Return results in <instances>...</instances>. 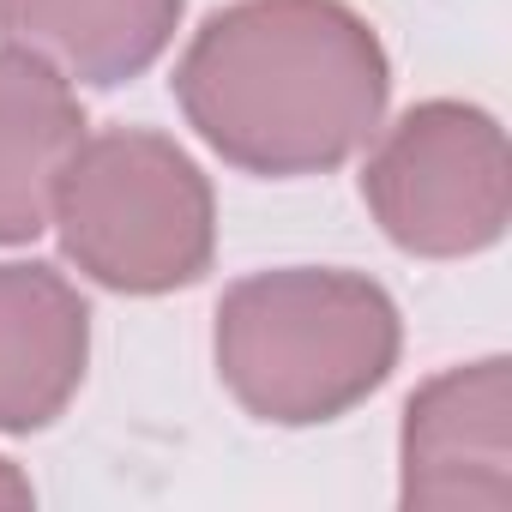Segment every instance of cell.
Listing matches in <instances>:
<instances>
[{
	"label": "cell",
	"mask_w": 512,
	"mask_h": 512,
	"mask_svg": "<svg viewBox=\"0 0 512 512\" xmlns=\"http://www.w3.org/2000/svg\"><path fill=\"white\" fill-rule=\"evenodd\" d=\"M49 223L61 229L67 260L121 296L187 290L211 272L217 253L211 181L151 127L85 133L61 169Z\"/></svg>",
	"instance_id": "3"
},
{
	"label": "cell",
	"mask_w": 512,
	"mask_h": 512,
	"mask_svg": "<svg viewBox=\"0 0 512 512\" xmlns=\"http://www.w3.org/2000/svg\"><path fill=\"white\" fill-rule=\"evenodd\" d=\"M362 199L386 241L416 260H470L494 247L512 217L500 121L458 97L404 109L362 163Z\"/></svg>",
	"instance_id": "4"
},
{
	"label": "cell",
	"mask_w": 512,
	"mask_h": 512,
	"mask_svg": "<svg viewBox=\"0 0 512 512\" xmlns=\"http://www.w3.org/2000/svg\"><path fill=\"white\" fill-rule=\"evenodd\" d=\"M31 500H37L31 476H25L19 464H7V458H0V506H31Z\"/></svg>",
	"instance_id": "9"
},
{
	"label": "cell",
	"mask_w": 512,
	"mask_h": 512,
	"mask_svg": "<svg viewBox=\"0 0 512 512\" xmlns=\"http://www.w3.org/2000/svg\"><path fill=\"white\" fill-rule=\"evenodd\" d=\"M91 362V308L85 296L37 260L0 266V434L49 428Z\"/></svg>",
	"instance_id": "6"
},
{
	"label": "cell",
	"mask_w": 512,
	"mask_h": 512,
	"mask_svg": "<svg viewBox=\"0 0 512 512\" xmlns=\"http://www.w3.org/2000/svg\"><path fill=\"white\" fill-rule=\"evenodd\" d=\"M392 296L338 266L253 272L217 302V374L247 416L272 428H314L350 416L398 368Z\"/></svg>",
	"instance_id": "2"
},
{
	"label": "cell",
	"mask_w": 512,
	"mask_h": 512,
	"mask_svg": "<svg viewBox=\"0 0 512 512\" xmlns=\"http://www.w3.org/2000/svg\"><path fill=\"white\" fill-rule=\"evenodd\" d=\"M512 362L482 356L464 368L434 374L404 404V440H398V500L416 512L428 506H482L500 512L512 500Z\"/></svg>",
	"instance_id": "5"
},
{
	"label": "cell",
	"mask_w": 512,
	"mask_h": 512,
	"mask_svg": "<svg viewBox=\"0 0 512 512\" xmlns=\"http://www.w3.org/2000/svg\"><path fill=\"white\" fill-rule=\"evenodd\" d=\"M85 139L73 85L37 55L0 43V247L49 229L67 157Z\"/></svg>",
	"instance_id": "8"
},
{
	"label": "cell",
	"mask_w": 512,
	"mask_h": 512,
	"mask_svg": "<svg viewBox=\"0 0 512 512\" xmlns=\"http://www.w3.org/2000/svg\"><path fill=\"white\" fill-rule=\"evenodd\" d=\"M392 61L344 0H235L175 61L187 127L241 175H326L386 121Z\"/></svg>",
	"instance_id": "1"
},
{
	"label": "cell",
	"mask_w": 512,
	"mask_h": 512,
	"mask_svg": "<svg viewBox=\"0 0 512 512\" xmlns=\"http://www.w3.org/2000/svg\"><path fill=\"white\" fill-rule=\"evenodd\" d=\"M181 0H0V43L55 67L67 85L115 91L175 43Z\"/></svg>",
	"instance_id": "7"
}]
</instances>
